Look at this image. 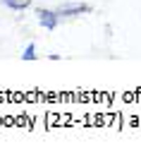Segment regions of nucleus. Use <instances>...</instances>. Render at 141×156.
Here are the masks:
<instances>
[{
  "label": "nucleus",
  "instance_id": "obj_1",
  "mask_svg": "<svg viewBox=\"0 0 141 156\" xmlns=\"http://www.w3.org/2000/svg\"><path fill=\"white\" fill-rule=\"evenodd\" d=\"M39 20H41V24H43L45 29H55L58 15H55V12H48V10H39Z\"/></svg>",
  "mask_w": 141,
  "mask_h": 156
},
{
  "label": "nucleus",
  "instance_id": "obj_2",
  "mask_svg": "<svg viewBox=\"0 0 141 156\" xmlns=\"http://www.w3.org/2000/svg\"><path fill=\"white\" fill-rule=\"evenodd\" d=\"M7 7H12V10H24V7H29L31 5V0H2Z\"/></svg>",
  "mask_w": 141,
  "mask_h": 156
},
{
  "label": "nucleus",
  "instance_id": "obj_3",
  "mask_svg": "<svg viewBox=\"0 0 141 156\" xmlns=\"http://www.w3.org/2000/svg\"><path fill=\"white\" fill-rule=\"evenodd\" d=\"M89 7L86 5H67V7H62L60 12L62 15H77V12H86Z\"/></svg>",
  "mask_w": 141,
  "mask_h": 156
},
{
  "label": "nucleus",
  "instance_id": "obj_4",
  "mask_svg": "<svg viewBox=\"0 0 141 156\" xmlns=\"http://www.w3.org/2000/svg\"><path fill=\"white\" fill-rule=\"evenodd\" d=\"M34 55H36V53H34V46H29V48L24 51V55H22V58H24V60H29V58H34Z\"/></svg>",
  "mask_w": 141,
  "mask_h": 156
}]
</instances>
